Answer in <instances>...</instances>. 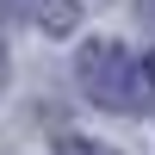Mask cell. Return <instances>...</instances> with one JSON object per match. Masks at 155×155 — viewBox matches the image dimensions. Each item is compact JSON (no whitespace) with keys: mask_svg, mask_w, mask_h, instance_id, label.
<instances>
[{"mask_svg":"<svg viewBox=\"0 0 155 155\" xmlns=\"http://www.w3.org/2000/svg\"><path fill=\"white\" fill-rule=\"evenodd\" d=\"M74 81H81V93L93 99V106H106V112H149L155 106L149 62L130 56L124 44H112V37H99V44H87L81 56H74Z\"/></svg>","mask_w":155,"mask_h":155,"instance_id":"1","label":"cell"},{"mask_svg":"<svg viewBox=\"0 0 155 155\" xmlns=\"http://www.w3.org/2000/svg\"><path fill=\"white\" fill-rule=\"evenodd\" d=\"M0 6H6L19 25L44 31V37H68L74 25H81V0H0Z\"/></svg>","mask_w":155,"mask_h":155,"instance_id":"2","label":"cell"},{"mask_svg":"<svg viewBox=\"0 0 155 155\" xmlns=\"http://www.w3.org/2000/svg\"><path fill=\"white\" fill-rule=\"evenodd\" d=\"M56 155H118V149L93 143V137H56Z\"/></svg>","mask_w":155,"mask_h":155,"instance_id":"3","label":"cell"}]
</instances>
